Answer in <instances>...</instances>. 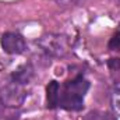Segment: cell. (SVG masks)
Instances as JSON below:
<instances>
[{
    "mask_svg": "<svg viewBox=\"0 0 120 120\" xmlns=\"http://www.w3.org/2000/svg\"><path fill=\"white\" fill-rule=\"evenodd\" d=\"M46 96H48V108L55 109L59 106V96H60V87L57 81H50L46 88Z\"/></svg>",
    "mask_w": 120,
    "mask_h": 120,
    "instance_id": "cell-6",
    "label": "cell"
},
{
    "mask_svg": "<svg viewBox=\"0 0 120 120\" xmlns=\"http://www.w3.org/2000/svg\"><path fill=\"white\" fill-rule=\"evenodd\" d=\"M85 120H116V117L108 112H101V110H95L87 115Z\"/></svg>",
    "mask_w": 120,
    "mask_h": 120,
    "instance_id": "cell-8",
    "label": "cell"
},
{
    "mask_svg": "<svg viewBox=\"0 0 120 120\" xmlns=\"http://www.w3.org/2000/svg\"><path fill=\"white\" fill-rule=\"evenodd\" d=\"M25 98H27L25 85L20 84V82H17L14 80L7 82L0 91L1 103L4 106H8V108H18V106H21L24 103Z\"/></svg>",
    "mask_w": 120,
    "mask_h": 120,
    "instance_id": "cell-3",
    "label": "cell"
},
{
    "mask_svg": "<svg viewBox=\"0 0 120 120\" xmlns=\"http://www.w3.org/2000/svg\"><path fill=\"white\" fill-rule=\"evenodd\" d=\"M110 103H112V109H113V112L120 116V82H117V84L113 87V90H112Z\"/></svg>",
    "mask_w": 120,
    "mask_h": 120,
    "instance_id": "cell-7",
    "label": "cell"
},
{
    "mask_svg": "<svg viewBox=\"0 0 120 120\" xmlns=\"http://www.w3.org/2000/svg\"><path fill=\"white\" fill-rule=\"evenodd\" d=\"M108 66L113 71H120V59H110L108 61Z\"/></svg>",
    "mask_w": 120,
    "mask_h": 120,
    "instance_id": "cell-10",
    "label": "cell"
},
{
    "mask_svg": "<svg viewBox=\"0 0 120 120\" xmlns=\"http://www.w3.org/2000/svg\"><path fill=\"white\" fill-rule=\"evenodd\" d=\"M38 45L41 46V49L55 57H61L68 52L70 43L67 36L59 35V34H49V35H43L39 38Z\"/></svg>",
    "mask_w": 120,
    "mask_h": 120,
    "instance_id": "cell-2",
    "label": "cell"
},
{
    "mask_svg": "<svg viewBox=\"0 0 120 120\" xmlns=\"http://www.w3.org/2000/svg\"><path fill=\"white\" fill-rule=\"evenodd\" d=\"M56 1L60 3L61 6H75V4H80L84 0H56Z\"/></svg>",
    "mask_w": 120,
    "mask_h": 120,
    "instance_id": "cell-11",
    "label": "cell"
},
{
    "mask_svg": "<svg viewBox=\"0 0 120 120\" xmlns=\"http://www.w3.org/2000/svg\"><path fill=\"white\" fill-rule=\"evenodd\" d=\"M108 46H109L110 50H120V30L110 38Z\"/></svg>",
    "mask_w": 120,
    "mask_h": 120,
    "instance_id": "cell-9",
    "label": "cell"
},
{
    "mask_svg": "<svg viewBox=\"0 0 120 120\" xmlns=\"http://www.w3.org/2000/svg\"><path fill=\"white\" fill-rule=\"evenodd\" d=\"M90 90V82L78 75L71 81H67L60 90L59 106L66 110H81L84 106V96Z\"/></svg>",
    "mask_w": 120,
    "mask_h": 120,
    "instance_id": "cell-1",
    "label": "cell"
},
{
    "mask_svg": "<svg viewBox=\"0 0 120 120\" xmlns=\"http://www.w3.org/2000/svg\"><path fill=\"white\" fill-rule=\"evenodd\" d=\"M3 106H4V105H3V103H1V99H0V117H1V116H3V109H4V108H3Z\"/></svg>",
    "mask_w": 120,
    "mask_h": 120,
    "instance_id": "cell-12",
    "label": "cell"
},
{
    "mask_svg": "<svg viewBox=\"0 0 120 120\" xmlns=\"http://www.w3.org/2000/svg\"><path fill=\"white\" fill-rule=\"evenodd\" d=\"M32 75H34V70H32V67H31L30 64H24V66L18 67V68L13 73L11 80L17 81V82H20V84L27 85V84L31 81Z\"/></svg>",
    "mask_w": 120,
    "mask_h": 120,
    "instance_id": "cell-5",
    "label": "cell"
},
{
    "mask_svg": "<svg viewBox=\"0 0 120 120\" xmlns=\"http://www.w3.org/2000/svg\"><path fill=\"white\" fill-rule=\"evenodd\" d=\"M1 46L3 50L8 55H21L27 49L24 38L15 32H6L1 36Z\"/></svg>",
    "mask_w": 120,
    "mask_h": 120,
    "instance_id": "cell-4",
    "label": "cell"
}]
</instances>
